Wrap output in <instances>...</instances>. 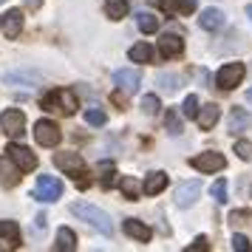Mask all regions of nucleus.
Instances as JSON below:
<instances>
[{
	"label": "nucleus",
	"instance_id": "f257e3e1",
	"mask_svg": "<svg viewBox=\"0 0 252 252\" xmlns=\"http://www.w3.org/2000/svg\"><path fill=\"white\" fill-rule=\"evenodd\" d=\"M71 213L80 218V221H85L91 229H96V232H102L105 238H111L114 235V224H111V216L105 213V210H99V207L88 204V201H74L71 204Z\"/></svg>",
	"mask_w": 252,
	"mask_h": 252
},
{
	"label": "nucleus",
	"instance_id": "f03ea898",
	"mask_svg": "<svg viewBox=\"0 0 252 252\" xmlns=\"http://www.w3.org/2000/svg\"><path fill=\"white\" fill-rule=\"evenodd\" d=\"M40 105H43V111H60L63 116H71L80 108V99L71 88H57V91H48Z\"/></svg>",
	"mask_w": 252,
	"mask_h": 252
},
{
	"label": "nucleus",
	"instance_id": "7ed1b4c3",
	"mask_svg": "<svg viewBox=\"0 0 252 252\" xmlns=\"http://www.w3.org/2000/svg\"><path fill=\"white\" fill-rule=\"evenodd\" d=\"M34 139H37V145H43V148H57L60 142H63V133H60V127L54 119H37Z\"/></svg>",
	"mask_w": 252,
	"mask_h": 252
},
{
	"label": "nucleus",
	"instance_id": "20e7f679",
	"mask_svg": "<svg viewBox=\"0 0 252 252\" xmlns=\"http://www.w3.org/2000/svg\"><path fill=\"white\" fill-rule=\"evenodd\" d=\"M244 74H247L244 63H227V65H221V68H218V74H216V85L221 88V91H232L235 85H241Z\"/></svg>",
	"mask_w": 252,
	"mask_h": 252
},
{
	"label": "nucleus",
	"instance_id": "39448f33",
	"mask_svg": "<svg viewBox=\"0 0 252 252\" xmlns=\"http://www.w3.org/2000/svg\"><path fill=\"white\" fill-rule=\"evenodd\" d=\"M60 195H63V182H60V179H54V176H40V179H37V187H34L37 201L51 204V201H57Z\"/></svg>",
	"mask_w": 252,
	"mask_h": 252
},
{
	"label": "nucleus",
	"instance_id": "423d86ee",
	"mask_svg": "<svg viewBox=\"0 0 252 252\" xmlns=\"http://www.w3.org/2000/svg\"><path fill=\"white\" fill-rule=\"evenodd\" d=\"M190 164H193L195 170H201V173H218V170H224V167H227V159H224L221 153H216V150H207V153L193 156Z\"/></svg>",
	"mask_w": 252,
	"mask_h": 252
},
{
	"label": "nucleus",
	"instance_id": "0eeeda50",
	"mask_svg": "<svg viewBox=\"0 0 252 252\" xmlns=\"http://www.w3.org/2000/svg\"><path fill=\"white\" fill-rule=\"evenodd\" d=\"M0 130H3L6 136H20V133L26 130V116H23V111H17V108L3 111V114H0Z\"/></svg>",
	"mask_w": 252,
	"mask_h": 252
},
{
	"label": "nucleus",
	"instance_id": "6e6552de",
	"mask_svg": "<svg viewBox=\"0 0 252 252\" xmlns=\"http://www.w3.org/2000/svg\"><path fill=\"white\" fill-rule=\"evenodd\" d=\"M198 195H201V182H198V179H193V182H182L179 187H176L173 201H176V207L187 210V207L195 204V198H198Z\"/></svg>",
	"mask_w": 252,
	"mask_h": 252
},
{
	"label": "nucleus",
	"instance_id": "1a4fd4ad",
	"mask_svg": "<svg viewBox=\"0 0 252 252\" xmlns=\"http://www.w3.org/2000/svg\"><path fill=\"white\" fill-rule=\"evenodd\" d=\"M114 85L116 88H122V91L130 96V94L139 91V85H142V74L133 71V68H122V71H116L114 74Z\"/></svg>",
	"mask_w": 252,
	"mask_h": 252
},
{
	"label": "nucleus",
	"instance_id": "9d476101",
	"mask_svg": "<svg viewBox=\"0 0 252 252\" xmlns=\"http://www.w3.org/2000/svg\"><path fill=\"white\" fill-rule=\"evenodd\" d=\"M54 167L63 173H68V176H74V173H82L85 170V161H82L80 153H54Z\"/></svg>",
	"mask_w": 252,
	"mask_h": 252
},
{
	"label": "nucleus",
	"instance_id": "9b49d317",
	"mask_svg": "<svg viewBox=\"0 0 252 252\" xmlns=\"http://www.w3.org/2000/svg\"><path fill=\"white\" fill-rule=\"evenodd\" d=\"M0 29H3L6 40L20 37V32H23V9H9V12L3 14V23H0Z\"/></svg>",
	"mask_w": 252,
	"mask_h": 252
},
{
	"label": "nucleus",
	"instance_id": "f8f14e48",
	"mask_svg": "<svg viewBox=\"0 0 252 252\" xmlns=\"http://www.w3.org/2000/svg\"><path fill=\"white\" fill-rule=\"evenodd\" d=\"M20 167L12 156H0V184L3 187H17L20 184Z\"/></svg>",
	"mask_w": 252,
	"mask_h": 252
},
{
	"label": "nucleus",
	"instance_id": "ddd939ff",
	"mask_svg": "<svg viewBox=\"0 0 252 252\" xmlns=\"http://www.w3.org/2000/svg\"><path fill=\"white\" fill-rule=\"evenodd\" d=\"M6 153L17 161V167H20L23 173H29V170H34V167H37V156L26 148V145H9V148H6Z\"/></svg>",
	"mask_w": 252,
	"mask_h": 252
},
{
	"label": "nucleus",
	"instance_id": "4468645a",
	"mask_svg": "<svg viewBox=\"0 0 252 252\" xmlns=\"http://www.w3.org/2000/svg\"><path fill=\"white\" fill-rule=\"evenodd\" d=\"M159 54L164 60H173V57H182L184 54V40L179 34H164L159 40Z\"/></svg>",
	"mask_w": 252,
	"mask_h": 252
},
{
	"label": "nucleus",
	"instance_id": "2eb2a0df",
	"mask_svg": "<svg viewBox=\"0 0 252 252\" xmlns=\"http://www.w3.org/2000/svg\"><path fill=\"white\" fill-rule=\"evenodd\" d=\"M224 23H227V17H224V12L221 9H204L201 12V17H198V26L204 29V32H218V29H224Z\"/></svg>",
	"mask_w": 252,
	"mask_h": 252
},
{
	"label": "nucleus",
	"instance_id": "dca6fc26",
	"mask_svg": "<svg viewBox=\"0 0 252 252\" xmlns=\"http://www.w3.org/2000/svg\"><path fill=\"white\" fill-rule=\"evenodd\" d=\"M40 74H29V71H9V74H3V82L6 85H20V88H34L40 85Z\"/></svg>",
	"mask_w": 252,
	"mask_h": 252
},
{
	"label": "nucleus",
	"instance_id": "f3484780",
	"mask_svg": "<svg viewBox=\"0 0 252 252\" xmlns=\"http://www.w3.org/2000/svg\"><path fill=\"white\" fill-rule=\"evenodd\" d=\"M122 229H125V235H130L133 241H139V244H148L150 241V227L148 224H142V221H136V218H125V224H122Z\"/></svg>",
	"mask_w": 252,
	"mask_h": 252
},
{
	"label": "nucleus",
	"instance_id": "a211bd4d",
	"mask_svg": "<svg viewBox=\"0 0 252 252\" xmlns=\"http://www.w3.org/2000/svg\"><path fill=\"white\" fill-rule=\"evenodd\" d=\"M218 119H221V108H218L216 102L204 105V108L198 111V116H195V122H198V127H201V130H210Z\"/></svg>",
	"mask_w": 252,
	"mask_h": 252
},
{
	"label": "nucleus",
	"instance_id": "6ab92c4d",
	"mask_svg": "<svg viewBox=\"0 0 252 252\" xmlns=\"http://www.w3.org/2000/svg\"><path fill=\"white\" fill-rule=\"evenodd\" d=\"M119 190L125 193V198L136 201L139 195L145 193V182H139L136 176H122V179H119Z\"/></svg>",
	"mask_w": 252,
	"mask_h": 252
},
{
	"label": "nucleus",
	"instance_id": "aec40b11",
	"mask_svg": "<svg viewBox=\"0 0 252 252\" xmlns=\"http://www.w3.org/2000/svg\"><path fill=\"white\" fill-rule=\"evenodd\" d=\"M167 187V173L153 170L150 176H145V195H159Z\"/></svg>",
	"mask_w": 252,
	"mask_h": 252
},
{
	"label": "nucleus",
	"instance_id": "412c9836",
	"mask_svg": "<svg viewBox=\"0 0 252 252\" xmlns=\"http://www.w3.org/2000/svg\"><path fill=\"white\" fill-rule=\"evenodd\" d=\"M252 125V116L244 111V108H232V114H229V133L235 136L241 130H247Z\"/></svg>",
	"mask_w": 252,
	"mask_h": 252
},
{
	"label": "nucleus",
	"instance_id": "4be33fe9",
	"mask_svg": "<svg viewBox=\"0 0 252 252\" xmlns=\"http://www.w3.org/2000/svg\"><path fill=\"white\" fill-rule=\"evenodd\" d=\"M54 250L57 252H74L77 250V235H74V229H68V227L57 229V244H54Z\"/></svg>",
	"mask_w": 252,
	"mask_h": 252
},
{
	"label": "nucleus",
	"instance_id": "5701e85b",
	"mask_svg": "<svg viewBox=\"0 0 252 252\" xmlns=\"http://www.w3.org/2000/svg\"><path fill=\"white\" fill-rule=\"evenodd\" d=\"M0 238L6 241L9 247H20V227L14 221H3L0 218Z\"/></svg>",
	"mask_w": 252,
	"mask_h": 252
},
{
	"label": "nucleus",
	"instance_id": "b1692460",
	"mask_svg": "<svg viewBox=\"0 0 252 252\" xmlns=\"http://www.w3.org/2000/svg\"><path fill=\"white\" fill-rule=\"evenodd\" d=\"M136 29L142 34H153V32H159V17H153L150 12H139L136 14Z\"/></svg>",
	"mask_w": 252,
	"mask_h": 252
},
{
	"label": "nucleus",
	"instance_id": "393cba45",
	"mask_svg": "<svg viewBox=\"0 0 252 252\" xmlns=\"http://www.w3.org/2000/svg\"><path fill=\"white\" fill-rule=\"evenodd\" d=\"M127 14V0H105V17L108 20H122Z\"/></svg>",
	"mask_w": 252,
	"mask_h": 252
},
{
	"label": "nucleus",
	"instance_id": "a878e982",
	"mask_svg": "<svg viewBox=\"0 0 252 252\" xmlns=\"http://www.w3.org/2000/svg\"><path fill=\"white\" fill-rule=\"evenodd\" d=\"M127 57L133 60V63H150V60H153V48H150L148 43H136V46H130Z\"/></svg>",
	"mask_w": 252,
	"mask_h": 252
},
{
	"label": "nucleus",
	"instance_id": "bb28decb",
	"mask_svg": "<svg viewBox=\"0 0 252 252\" xmlns=\"http://www.w3.org/2000/svg\"><path fill=\"white\" fill-rule=\"evenodd\" d=\"M198 111H201V108H198V96H195V94H187L184 102H182V114L187 116V119H195Z\"/></svg>",
	"mask_w": 252,
	"mask_h": 252
},
{
	"label": "nucleus",
	"instance_id": "cd10ccee",
	"mask_svg": "<svg viewBox=\"0 0 252 252\" xmlns=\"http://www.w3.org/2000/svg\"><path fill=\"white\" fill-rule=\"evenodd\" d=\"M156 82H159L167 94H173V91H179V82L182 80H179L176 74H164V71H161V74H156Z\"/></svg>",
	"mask_w": 252,
	"mask_h": 252
},
{
	"label": "nucleus",
	"instance_id": "c85d7f7f",
	"mask_svg": "<svg viewBox=\"0 0 252 252\" xmlns=\"http://www.w3.org/2000/svg\"><path fill=\"white\" fill-rule=\"evenodd\" d=\"M85 122L91 127H102L105 122H108V114L99 111V108H88V111H85Z\"/></svg>",
	"mask_w": 252,
	"mask_h": 252
},
{
	"label": "nucleus",
	"instance_id": "c756f323",
	"mask_svg": "<svg viewBox=\"0 0 252 252\" xmlns=\"http://www.w3.org/2000/svg\"><path fill=\"white\" fill-rule=\"evenodd\" d=\"M164 127H167L170 136H182V119L176 116V111H167V116H164Z\"/></svg>",
	"mask_w": 252,
	"mask_h": 252
},
{
	"label": "nucleus",
	"instance_id": "7c9ffc66",
	"mask_svg": "<svg viewBox=\"0 0 252 252\" xmlns=\"http://www.w3.org/2000/svg\"><path fill=\"white\" fill-rule=\"evenodd\" d=\"M159 108H161L159 96H156V94H145V99H142V111H145L148 116H153V114H159Z\"/></svg>",
	"mask_w": 252,
	"mask_h": 252
},
{
	"label": "nucleus",
	"instance_id": "2f4dec72",
	"mask_svg": "<svg viewBox=\"0 0 252 252\" xmlns=\"http://www.w3.org/2000/svg\"><path fill=\"white\" fill-rule=\"evenodd\" d=\"M99 173H102V187L105 190H111V187H114V161H102V164H99Z\"/></svg>",
	"mask_w": 252,
	"mask_h": 252
},
{
	"label": "nucleus",
	"instance_id": "473e14b6",
	"mask_svg": "<svg viewBox=\"0 0 252 252\" xmlns=\"http://www.w3.org/2000/svg\"><path fill=\"white\" fill-rule=\"evenodd\" d=\"M210 193H213V198H216L218 204H224V201H227V179H218V182L210 187Z\"/></svg>",
	"mask_w": 252,
	"mask_h": 252
},
{
	"label": "nucleus",
	"instance_id": "72a5a7b5",
	"mask_svg": "<svg viewBox=\"0 0 252 252\" xmlns=\"http://www.w3.org/2000/svg\"><path fill=\"white\" fill-rule=\"evenodd\" d=\"M235 153H238V159L250 161V159H252V142H247V139H238V142H235Z\"/></svg>",
	"mask_w": 252,
	"mask_h": 252
},
{
	"label": "nucleus",
	"instance_id": "f704fd0d",
	"mask_svg": "<svg viewBox=\"0 0 252 252\" xmlns=\"http://www.w3.org/2000/svg\"><path fill=\"white\" fill-rule=\"evenodd\" d=\"M232 250L235 252H250L252 250V244L247 235H232Z\"/></svg>",
	"mask_w": 252,
	"mask_h": 252
},
{
	"label": "nucleus",
	"instance_id": "c9c22d12",
	"mask_svg": "<svg viewBox=\"0 0 252 252\" xmlns=\"http://www.w3.org/2000/svg\"><path fill=\"white\" fill-rule=\"evenodd\" d=\"M250 218H252L250 210H232V213H229V224H247Z\"/></svg>",
	"mask_w": 252,
	"mask_h": 252
},
{
	"label": "nucleus",
	"instance_id": "e433bc0d",
	"mask_svg": "<svg viewBox=\"0 0 252 252\" xmlns=\"http://www.w3.org/2000/svg\"><path fill=\"white\" fill-rule=\"evenodd\" d=\"M210 250V241H207V235H198V238L187 247V252H207Z\"/></svg>",
	"mask_w": 252,
	"mask_h": 252
},
{
	"label": "nucleus",
	"instance_id": "4c0bfd02",
	"mask_svg": "<svg viewBox=\"0 0 252 252\" xmlns=\"http://www.w3.org/2000/svg\"><path fill=\"white\" fill-rule=\"evenodd\" d=\"M159 6H161V12L176 14L179 9H182V0H159Z\"/></svg>",
	"mask_w": 252,
	"mask_h": 252
},
{
	"label": "nucleus",
	"instance_id": "58836bf2",
	"mask_svg": "<svg viewBox=\"0 0 252 252\" xmlns=\"http://www.w3.org/2000/svg\"><path fill=\"white\" fill-rule=\"evenodd\" d=\"M195 9H198V0H182V9H179V12L182 14H193Z\"/></svg>",
	"mask_w": 252,
	"mask_h": 252
},
{
	"label": "nucleus",
	"instance_id": "ea45409f",
	"mask_svg": "<svg viewBox=\"0 0 252 252\" xmlns=\"http://www.w3.org/2000/svg\"><path fill=\"white\" fill-rule=\"evenodd\" d=\"M23 3H26V9H32V12H37L43 6V0H23Z\"/></svg>",
	"mask_w": 252,
	"mask_h": 252
},
{
	"label": "nucleus",
	"instance_id": "a19ab883",
	"mask_svg": "<svg viewBox=\"0 0 252 252\" xmlns=\"http://www.w3.org/2000/svg\"><path fill=\"white\" fill-rule=\"evenodd\" d=\"M46 213H40V216H37V229H40V232H43V229H46Z\"/></svg>",
	"mask_w": 252,
	"mask_h": 252
},
{
	"label": "nucleus",
	"instance_id": "79ce46f5",
	"mask_svg": "<svg viewBox=\"0 0 252 252\" xmlns=\"http://www.w3.org/2000/svg\"><path fill=\"white\" fill-rule=\"evenodd\" d=\"M247 102L252 105V88H250V91H247Z\"/></svg>",
	"mask_w": 252,
	"mask_h": 252
},
{
	"label": "nucleus",
	"instance_id": "37998d69",
	"mask_svg": "<svg viewBox=\"0 0 252 252\" xmlns=\"http://www.w3.org/2000/svg\"><path fill=\"white\" fill-rule=\"evenodd\" d=\"M247 14H250V17H252V3H250V6H247Z\"/></svg>",
	"mask_w": 252,
	"mask_h": 252
},
{
	"label": "nucleus",
	"instance_id": "c03bdc74",
	"mask_svg": "<svg viewBox=\"0 0 252 252\" xmlns=\"http://www.w3.org/2000/svg\"><path fill=\"white\" fill-rule=\"evenodd\" d=\"M0 23H3V17H0Z\"/></svg>",
	"mask_w": 252,
	"mask_h": 252
},
{
	"label": "nucleus",
	"instance_id": "a18cd8bd",
	"mask_svg": "<svg viewBox=\"0 0 252 252\" xmlns=\"http://www.w3.org/2000/svg\"><path fill=\"white\" fill-rule=\"evenodd\" d=\"M0 3H3V0H0Z\"/></svg>",
	"mask_w": 252,
	"mask_h": 252
}]
</instances>
